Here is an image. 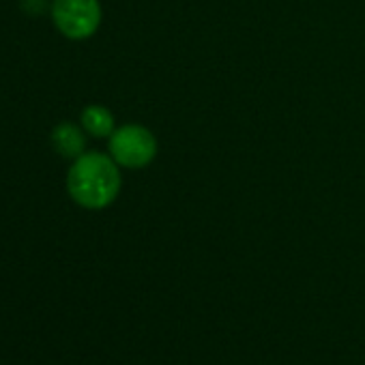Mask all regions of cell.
<instances>
[{
  "label": "cell",
  "mask_w": 365,
  "mask_h": 365,
  "mask_svg": "<svg viewBox=\"0 0 365 365\" xmlns=\"http://www.w3.org/2000/svg\"><path fill=\"white\" fill-rule=\"evenodd\" d=\"M24 11H29L31 16H39L46 9V0H22Z\"/></svg>",
  "instance_id": "obj_6"
},
{
  "label": "cell",
  "mask_w": 365,
  "mask_h": 365,
  "mask_svg": "<svg viewBox=\"0 0 365 365\" xmlns=\"http://www.w3.org/2000/svg\"><path fill=\"white\" fill-rule=\"evenodd\" d=\"M52 16L58 31L69 39H86L101 24L97 0H54Z\"/></svg>",
  "instance_id": "obj_3"
},
{
  "label": "cell",
  "mask_w": 365,
  "mask_h": 365,
  "mask_svg": "<svg viewBox=\"0 0 365 365\" xmlns=\"http://www.w3.org/2000/svg\"><path fill=\"white\" fill-rule=\"evenodd\" d=\"M67 187L71 198L86 209H106L120 192V172L116 161L101 153H86L69 170Z\"/></svg>",
  "instance_id": "obj_1"
},
{
  "label": "cell",
  "mask_w": 365,
  "mask_h": 365,
  "mask_svg": "<svg viewBox=\"0 0 365 365\" xmlns=\"http://www.w3.org/2000/svg\"><path fill=\"white\" fill-rule=\"evenodd\" d=\"M110 153L118 165L144 168L157 155V140L142 125H125L110 135Z\"/></svg>",
  "instance_id": "obj_2"
},
{
  "label": "cell",
  "mask_w": 365,
  "mask_h": 365,
  "mask_svg": "<svg viewBox=\"0 0 365 365\" xmlns=\"http://www.w3.org/2000/svg\"><path fill=\"white\" fill-rule=\"evenodd\" d=\"M52 144L58 155L78 159L82 155L86 142H84V133L80 131V127H76L71 123H61L52 133Z\"/></svg>",
  "instance_id": "obj_4"
},
{
  "label": "cell",
  "mask_w": 365,
  "mask_h": 365,
  "mask_svg": "<svg viewBox=\"0 0 365 365\" xmlns=\"http://www.w3.org/2000/svg\"><path fill=\"white\" fill-rule=\"evenodd\" d=\"M82 127L95 138H106L114 133V116L103 106H88L82 112Z\"/></svg>",
  "instance_id": "obj_5"
}]
</instances>
